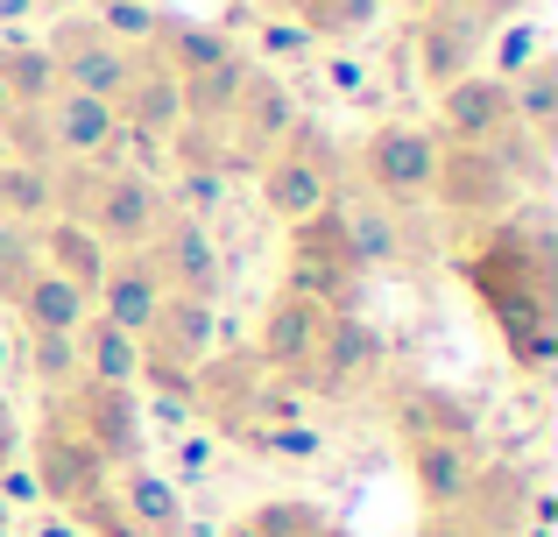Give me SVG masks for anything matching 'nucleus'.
<instances>
[{
  "instance_id": "22",
  "label": "nucleus",
  "mask_w": 558,
  "mask_h": 537,
  "mask_svg": "<svg viewBox=\"0 0 558 537\" xmlns=\"http://www.w3.org/2000/svg\"><path fill=\"white\" fill-rule=\"evenodd\" d=\"M531 496L537 488L517 467H474V488H466V502L452 516H466V524L488 530V537H517L523 516H531Z\"/></svg>"
},
{
  "instance_id": "23",
  "label": "nucleus",
  "mask_w": 558,
  "mask_h": 537,
  "mask_svg": "<svg viewBox=\"0 0 558 537\" xmlns=\"http://www.w3.org/2000/svg\"><path fill=\"white\" fill-rule=\"evenodd\" d=\"M107 488H113V502L142 524V537H178L184 530V496L156 467H142V460H135V467H113Z\"/></svg>"
},
{
  "instance_id": "32",
  "label": "nucleus",
  "mask_w": 558,
  "mask_h": 537,
  "mask_svg": "<svg viewBox=\"0 0 558 537\" xmlns=\"http://www.w3.org/2000/svg\"><path fill=\"white\" fill-rule=\"evenodd\" d=\"M0 85H8L14 107H43L57 93V64L43 42H0Z\"/></svg>"
},
{
  "instance_id": "36",
  "label": "nucleus",
  "mask_w": 558,
  "mask_h": 537,
  "mask_svg": "<svg viewBox=\"0 0 558 537\" xmlns=\"http://www.w3.org/2000/svg\"><path fill=\"white\" fill-rule=\"evenodd\" d=\"M22 354H28V375L43 382V396H64L78 382V332H22Z\"/></svg>"
},
{
  "instance_id": "13",
  "label": "nucleus",
  "mask_w": 558,
  "mask_h": 537,
  "mask_svg": "<svg viewBox=\"0 0 558 537\" xmlns=\"http://www.w3.org/2000/svg\"><path fill=\"white\" fill-rule=\"evenodd\" d=\"M262 382H269V368H262L247 346H219L213 361L191 368V417H205V425H219L227 439H241V431L255 425Z\"/></svg>"
},
{
  "instance_id": "14",
  "label": "nucleus",
  "mask_w": 558,
  "mask_h": 537,
  "mask_svg": "<svg viewBox=\"0 0 558 537\" xmlns=\"http://www.w3.org/2000/svg\"><path fill=\"white\" fill-rule=\"evenodd\" d=\"M488 36H495V28L481 22L474 8H460V0H446V8L417 14V78L432 85V93H446L452 78L481 71V57H488Z\"/></svg>"
},
{
  "instance_id": "41",
  "label": "nucleus",
  "mask_w": 558,
  "mask_h": 537,
  "mask_svg": "<svg viewBox=\"0 0 558 537\" xmlns=\"http://www.w3.org/2000/svg\"><path fill=\"white\" fill-rule=\"evenodd\" d=\"M488 50H495V78H517V71H531L537 57H545V28H531V22H509L502 36H488Z\"/></svg>"
},
{
  "instance_id": "40",
  "label": "nucleus",
  "mask_w": 558,
  "mask_h": 537,
  "mask_svg": "<svg viewBox=\"0 0 558 537\" xmlns=\"http://www.w3.org/2000/svg\"><path fill=\"white\" fill-rule=\"evenodd\" d=\"M71 524H78V537H142V524L113 502V488H93V496L78 502V510H64Z\"/></svg>"
},
{
  "instance_id": "53",
  "label": "nucleus",
  "mask_w": 558,
  "mask_h": 537,
  "mask_svg": "<svg viewBox=\"0 0 558 537\" xmlns=\"http://www.w3.org/2000/svg\"><path fill=\"white\" fill-rule=\"evenodd\" d=\"M0 537H14V524H8V510H0Z\"/></svg>"
},
{
  "instance_id": "49",
  "label": "nucleus",
  "mask_w": 558,
  "mask_h": 537,
  "mask_svg": "<svg viewBox=\"0 0 558 537\" xmlns=\"http://www.w3.org/2000/svg\"><path fill=\"white\" fill-rule=\"evenodd\" d=\"M28 537H78V524H71V516H43V524L28 530Z\"/></svg>"
},
{
  "instance_id": "5",
  "label": "nucleus",
  "mask_w": 558,
  "mask_h": 537,
  "mask_svg": "<svg viewBox=\"0 0 558 537\" xmlns=\"http://www.w3.org/2000/svg\"><path fill=\"white\" fill-rule=\"evenodd\" d=\"M255 184H262V206H269V220H283V227L312 220L318 206H332V198H340V142H332L326 127L298 121L269 156H262Z\"/></svg>"
},
{
  "instance_id": "55",
  "label": "nucleus",
  "mask_w": 558,
  "mask_h": 537,
  "mask_svg": "<svg viewBox=\"0 0 558 537\" xmlns=\"http://www.w3.org/2000/svg\"><path fill=\"white\" fill-rule=\"evenodd\" d=\"M318 537H347V530H332V524H326V530H318Z\"/></svg>"
},
{
  "instance_id": "38",
  "label": "nucleus",
  "mask_w": 558,
  "mask_h": 537,
  "mask_svg": "<svg viewBox=\"0 0 558 537\" xmlns=\"http://www.w3.org/2000/svg\"><path fill=\"white\" fill-rule=\"evenodd\" d=\"M93 22L107 28L113 42H128V50H149V42H156V22H163V14H156L149 0H99Z\"/></svg>"
},
{
  "instance_id": "20",
  "label": "nucleus",
  "mask_w": 558,
  "mask_h": 537,
  "mask_svg": "<svg viewBox=\"0 0 558 537\" xmlns=\"http://www.w3.org/2000/svg\"><path fill=\"white\" fill-rule=\"evenodd\" d=\"M156 304H163V283H156L149 255H107V276H99V290H93V318H107L128 340H142Z\"/></svg>"
},
{
  "instance_id": "6",
  "label": "nucleus",
  "mask_w": 558,
  "mask_h": 537,
  "mask_svg": "<svg viewBox=\"0 0 558 537\" xmlns=\"http://www.w3.org/2000/svg\"><path fill=\"white\" fill-rule=\"evenodd\" d=\"M354 170L361 184H368V198L381 206H417V198H432V178H438V135L417 121H381L361 135L354 149Z\"/></svg>"
},
{
  "instance_id": "8",
  "label": "nucleus",
  "mask_w": 558,
  "mask_h": 537,
  "mask_svg": "<svg viewBox=\"0 0 558 537\" xmlns=\"http://www.w3.org/2000/svg\"><path fill=\"white\" fill-rule=\"evenodd\" d=\"M57 411H64V425L78 431L99 460H107V474L142 460V389H113V382H85L78 375V382L57 396Z\"/></svg>"
},
{
  "instance_id": "37",
  "label": "nucleus",
  "mask_w": 558,
  "mask_h": 537,
  "mask_svg": "<svg viewBox=\"0 0 558 537\" xmlns=\"http://www.w3.org/2000/svg\"><path fill=\"white\" fill-rule=\"evenodd\" d=\"M170 212H184V220H213L219 206H227V170H198V163H178V178L163 184Z\"/></svg>"
},
{
  "instance_id": "51",
  "label": "nucleus",
  "mask_w": 558,
  "mask_h": 537,
  "mask_svg": "<svg viewBox=\"0 0 558 537\" xmlns=\"http://www.w3.org/2000/svg\"><path fill=\"white\" fill-rule=\"evenodd\" d=\"M8 113H14V99H8V85H0V121H8Z\"/></svg>"
},
{
  "instance_id": "33",
  "label": "nucleus",
  "mask_w": 558,
  "mask_h": 537,
  "mask_svg": "<svg viewBox=\"0 0 558 537\" xmlns=\"http://www.w3.org/2000/svg\"><path fill=\"white\" fill-rule=\"evenodd\" d=\"M375 14H381L375 0H290V22L312 42H354Z\"/></svg>"
},
{
  "instance_id": "43",
  "label": "nucleus",
  "mask_w": 558,
  "mask_h": 537,
  "mask_svg": "<svg viewBox=\"0 0 558 537\" xmlns=\"http://www.w3.org/2000/svg\"><path fill=\"white\" fill-rule=\"evenodd\" d=\"M0 510H43V488L36 474H28V460H14V467H0Z\"/></svg>"
},
{
  "instance_id": "54",
  "label": "nucleus",
  "mask_w": 558,
  "mask_h": 537,
  "mask_svg": "<svg viewBox=\"0 0 558 537\" xmlns=\"http://www.w3.org/2000/svg\"><path fill=\"white\" fill-rule=\"evenodd\" d=\"M227 537H255V530H247V524H233V530H227Z\"/></svg>"
},
{
  "instance_id": "27",
  "label": "nucleus",
  "mask_w": 558,
  "mask_h": 537,
  "mask_svg": "<svg viewBox=\"0 0 558 537\" xmlns=\"http://www.w3.org/2000/svg\"><path fill=\"white\" fill-rule=\"evenodd\" d=\"M149 50L163 57V64L178 71V78H198V71H213V64H227V57H241L227 28L178 22V14H163V22H156V42H149Z\"/></svg>"
},
{
  "instance_id": "12",
  "label": "nucleus",
  "mask_w": 558,
  "mask_h": 537,
  "mask_svg": "<svg viewBox=\"0 0 558 537\" xmlns=\"http://www.w3.org/2000/svg\"><path fill=\"white\" fill-rule=\"evenodd\" d=\"M22 460H28V474H36L43 502H57V510H78L93 488H107V460H99L93 446L64 425V411H57V403L43 411V425H36V439L22 446Z\"/></svg>"
},
{
  "instance_id": "42",
  "label": "nucleus",
  "mask_w": 558,
  "mask_h": 537,
  "mask_svg": "<svg viewBox=\"0 0 558 537\" xmlns=\"http://www.w3.org/2000/svg\"><path fill=\"white\" fill-rule=\"evenodd\" d=\"M247 530H255V537H318V530H326V516L304 510V502H269V510L247 516Z\"/></svg>"
},
{
  "instance_id": "10",
  "label": "nucleus",
  "mask_w": 558,
  "mask_h": 537,
  "mask_svg": "<svg viewBox=\"0 0 558 537\" xmlns=\"http://www.w3.org/2000/svg\"><path fill=\"white\" fill-rule=\"evenodd\" d=\"M50 64H57V85H71V93H93V99H121V85L135 78L142 50H128V42H113L107 28L93 22V14H71V22L50 28Z\"/></svg>"
},
{
  "instance_id": "31",
  "label": "nucleus",
  "mask_w": 558,
  "mask_h": 537,
  "mask_svg": "<svg viewBox=\"0 0 558 537\" xmlns=\"http://www.w3.org/2000/svg\"><path fill=\"white\" fill-rule=\"evenodd\" d=\"M340 220H347L354 255H361L368 269H381V263H396V255H403V212H396V206H381V198L347 206V198H340Z\"/></svg>"
},
{
  "instance_id": "50",
  "label": "nucleus",
  "mask_w": 558,
  "mask_h": 537,
  "mask_svg": "<svg viewBox=\"0 0 558 537\" xmlns=\"http://www.w3.org/2000/svg\"><path fill=\"white\" fill-rule=\"evenodd\" d=\"M178 446H184V453H178V460H184V474H198L205 460H213V453H205V439H178Z\"/></svg>"
},
{
  "instance_id": "1",
  "label": "nucleus",
  "mask_w": 558,
  "mask_h": 537,
  "mask_svg": "<svg viewBox=\"0 0 558 537\" xmlns=\"http://www.w3.org/2000/svg\"><path fill=\"white\" fill-rule=\"evenodd\" d=\"M460 276L488 304L509 361L523 375H545L558 361V248L545 227L523 220H488L481 241L460 255Z\"/></svg>"
},
{
  "instance_id": "9",
  "label": "nucleus",
  "mask_w": 558,
  "mask_h": 537,
  "mask_svg": "<svg viewBox=\"0 0 558 537\" xmlns=\"http://www.w3.org/2000/svg\"><path fill=\"white\" fill-rule=\"evenodd\" d=\"M142 255H149L163 297H198V304L227 297V248L213 241V227H205V220L170 212V220L149 234V248H142Z\"/></svg>"
},
{
  "instance_id": "18",
  "label": "nucleus",
  "mask_w": 558,
  "mask_h": 537,
  "mask_svg": "<svg viewBox=\"0 0 558 537\" xmlns=\"http://www.w3.org/2000/svg\"><path fill=\"white\" fill-rule=\"evenodd\" d=\"M113 113H121V127H128V142H142V149H156V142H170L184 127V85H178V71L163 64L156 50H142V64H135V78L121 85V99H113Z\"/></svg>"
},
{
  "instance_id": "26",
  "label": "nucleus",
  "mask_w": 558,
  "mask_h": 537,
  "mask_svg": "<svg viewBox=\"0 0 558 537\" xmlns=\"http://www.w3.org/2000/svg\"><path fill=\"white\" fill-rule=\"evenodd\" d=\"M78 375L85 382H113V389H142V340H128L107 318L78 326Z\"/></svg>"
},
{
  "instance_id": "3",
  "label": "nucleus",
  "mask_w": 558,
  "mask_h": 537,
  "mask_svg": "<svg viewBox=\"0 0 558 537\" xmlns=\"http://www.w3.org/2000/svg\"><path fill=\"white\" fill-rule=\"evenodd\" d=\"M537 149L545 142L523 135V127H502L495 142H438V178H432V198L460 220H509L517 192L537 178Z\"/></svg>"
},
{
  "instance_id": "45",
  "label": "nucleus",
  "mask_w": 558,
  "mask_h": 537,
  "mask_svg": "<svg viewBox=\"0 0 558 537\" xmlns=\"http://www.w3.org/2000/svg\"><path fill=\"white\" fill-rule=\"evenodd\" d=\"M14 460H22V425H14L8 396H0V467H14Z\"/></svg>"
},
{
  "instance_id": "35",
  "label": "nucleus",
  "mask_w": 558,
  "mask_h": 537,
  "mask_svg": "<svg viewBox=\"0 0 558 537\" xmlns=\"http://www.w3.org/2000/svg\"><path fill=\"white\" fill-rule=\"evenodd\" d=\"M241 446L262 453V460H283V467H312V460H326V431L304 425V417H298V425H247Z\"/></svg>"
},
{
  "instance_id": "48",
  "label": "nucleus",
  "mask_w": 558,
  "mask_h": 537,
  "mask_svg": "<svg viewBox=\"0 0 558 537\" xmlns=\"http://www.w3.org/2000/svg\"><path fill=\"white\" fill-rule=\"evenodd\" d=\"M424 537H488V530H474V524H466V516H446V524H432Z\"/></svg>"
},
{
  "instance_id": "11",
  "label": "nucleus",
  "mask_w": 558,
  "mask_h": 537,
  "mask_svg": "<svg viewBox=\"0 0 558 537\" xmlns=\"http://www.w3.org/2000/svg\"><path fill=\"white\" fill-rule=\"evenodd\" d=\"M298 121H304V113H298V93H290L276 71H247L233 113L219 121V142H227V178H233V170H262V156H269Z\"/></svg>"
},
{
  "instance_id": "16",
  "label": "nucleus",
  "mask_w": 558,
  "mask_h": 537,
  "mask_svg": "<svg viewBox=\"0 0 558 537\" xmlns=\"http://www.w3.org/2000/svg\"><path fill=\"white\" fill-rule=\"evenodd\" d=\"M375 361H381V340H375L368 318H361V312H332L326 332H318V354L304 361V375L290 389H312V396H347V389H354Z\"/></svg>"
},
{
  "instance_id": "44",
  "label": "nucleus",
  "mask_w": 558,
  "mask_h": 537,
  "mask_svg": "<svg viewBox=\"0 0 558 537\" xmlns=\"http://www.w3.org/2000/svg\"><path fill=\"white\" fill-rule=\"evenodd\" d=\"M262 50H269V57H312V36H304V28L298 22H262Z\"/></svg>"
},
{
  "instance_id": "46",
  "label": "nucleus",
  "mask_w": 558,
  "mask_h": 537,
  "mask_svg": "<svg viewBox=\"0 0 558 537\" xmlns=\"http://www.w3.org/2000/svg\"><path fill=\"white\" fill-rule=\"evenodd\" d=\"M460 8H474V14H481V22H488V28H495V22H509V14H517V8H523V0H460Z\"/></svg>"
},
{
  "instance_id": "29",
  "label": "nucleus",
  "mask_w": 558,
  "mask_h": 537,
  "mask_svg": "<svg viewBox=\"0 0 558 537\" xmlns=\"http://www.w3.org/2000/svg\"><path fill=\"white\" fill-rule=\"evenodd\" d=\"M509 121L523 127V135H537V142H551V127H558V57L545 50L531 71H517L509 78Z\"/></svg>"
},
{
  "instance_id": "28",
  "label": "nucleus",
  "mask_w": 558,
  "mask_h": 537,
  "mask_svg": "<svg viewBox=\"0 0 558 537\" xmlns=\"http://www.w3.org/2000/svg\"><path fill=\"white\" fill-rule=\"evenodd\" d=\"M57 212V170L0 156V227H36Z\"/></svg>"
},
{
  "instance_id": "17",
  "label": "nucleus",
  "mask_w": 558,
  "mask_h": 537,
  "mask_svg": "<svg viewBox=\"0 0 558 537\" xmlns=\"http://www.w3.org/2000/svg\"><path fill=\"white\" fill-rule=\"evenodd\" d=\"M326 318H332V312H318L312 297H298V290H276V297L262 304V332H255V346H247V354H255L269 375L298 382L304 361L318 354V332H326Z\"/></svg>"
},
{
  "instance_id": "30",
  "label": "nucleus",
  "mask_w": 558,
  "mask_h": 537,
  "mask_svg": "<svg viewBox=\"0 0 558 537\" xmlns=\"http://www.w3.org/2000/svg\"><path fill=\"white\" fill-rule=\"evenodd\" d=\"M247 57H227V64H213V71H198V78H178L184 85V121H198V127H219L233 113V99H241V85H247Z\"/></svg>"
},
{
  "instance_id": "15",
  "label": "nucleus",
  "mask_w": 558,
  "mask_h": 537,
  "mask_svg": "<svg viewBox=\"0 0 558 537\" xmlns=\"http://www.w3.org/2000/svg\"><path fill=\"white\" fill-rule=\"evenodd\" d=\"M227 346V312L219 304H198V297H163L142 332V361H163V368H198Z\"/></svg>"
},
{
  "instance_id": "19",
  "label": "nucleus",
  "mask_w": 558,
  "mask_h": 537,
  "mask_svg": "<svg viewBox=\"0 0 558 537\" xmlns=\"http://www.w3.org/2000/svg\"><path fill=\"white\" fill-rule=\"evenodd\" d=\"M432 135L438 142H495L509 121V85L495 78V71H466V78H452L446 93H432Z\"/></svg>"
},
{
  "instance_id": "21",
  "label": "nucleus",
  "mask_w": 558,
  "mask_h": 537,
  "mask_svg": "<svg viewBox=\"0 0 558 537\" xmlns=\"http://www.w3.org/2000/svg\"><path fill=\"white\" fill-rule=\"evenodd\" d=\"M474 439H410V481L438 516H452L474 488Z\"/></svg>"
},
{
  "instance_id": "47",
  "label": "nucleus",
  "mask_w": 558,
  "mask_h": 537,
  "mask_svg": "<svg viewBox=\"0 0 558 537\" xmlns=\"http://www.w3.org/2000/svg\"><path fill=\"white\" fill-rule=\"evenodd\" d=\"M326 78L340 85V93H354V85H361V64H354V57H332V64H326Z\"/></svg>"
},
{
  "instance_id": "39",
  "label": "nucleus",
  "mask_w": 558,
  "mask_h": 537,
  "mask_svg": "<svg viewBox=\"0 0 558 537\" xmlns=\"http://www.w3.org/2000/svg\"><path fill=\"white\" fill-rule=\"evenodd\" d=\"M43 269L36 255V227H0V304L22 297V283Z\"/></svg>"
},
{
  "instance_id": "24",
  "label": "nucleus",
  "mask_w": 558,
  "mask_h": 537,
  "mask_svg": "<svg viewBox=\"0 0 558 537\" xmlns=\"http://www.w3.org/2000/svg\"><path fill=\"white\" fill-rule=\"evenodd\" d=\"M36 255H43V269L64 276V283H78L85 297H93L99 276H107V248H99L78 220H57V212H50V220H36Z\"/></svg>"
},
{
  "instance_id": "25",
  "label": "nucleus",
  "mask_w": 558,
  "mask_h": 537,
  "mask_svg": "<svg viewBox=\"0 0 558 537\" xmlns=\"http://www.w3.org/2000/svg\"><path fill=\"white\" fill-rule=\"evenodd\" d=\"M14 318H22V332H78L85 318H93V297H85L78 283H64V276H50V269H36L22 283V297L8 304Z\"/></svg>"
},
{
  "instance_id": "7",
  "label": "nucleus",
  "mask_w": 558,
  "mask_h": 537,
  "mask_svg": "<svg viewBox=\"0 0 558 537\" xmlns=\"http://www.w3.org/2000/svg\"><path fill=\"white\" fill-rule=\"evenodd\" d=\"M36 127H43L50 170H64V163H121V149H128V127H121V113H113V99L71 93V85H57V93L36 107Z\"/></svg>"
},
{
  "instance_id": "34",
  "label": "nucleus",
  "mask_w": 558,
  "mask_h": 537,
  "mask_svg": "<svg viewBox=\"0 0 558 537\" xmlns=\"http://www.w3.org/2000/svg\"><path fill=\"white\" fill-rule=\"evenodd\" d=\"M403 439H474V417L446 389H410L403 396Z\"/></svg>"
},
{
  "instance_id": "4",
  "label": "nucleus",
  "mask_w": 558,
  "mask_h": 537,
  "mask_svg": "<svg viewBox=\"0 0 558 537\" xmlns=\"http://www.w3.org/2000/svg\"><path fill=\"white\" fill-rule=\"evenodd\" d=\"M283 290L312 297L318 312H361V290H368V263L354 255V234H347V220H340V198H332V206H318L312 220L290 227Z\"/></svg>"
},
{
  "instance_id": "52",
  "label": "nucleus",
  "mask_w": 558,
  "mask_h": 537,
  "mask_svg": "<svg viewBox=\"0 0 558 537\" xmlns=\"http://www.w3.org/2000/svg\"><path fill=\"white\" fill-rule=\"evenodd\" d=\"M410 8H417V14H432V8H446V0H410Z\"/></svg>"
},
{
  "instance_id": "2",
  "label": "nucleus",
  "mask_w": 558,
  "mask_h": 537,
  "mask_svg": "<svg viewBox=\"0 0 558 537\" xmlns=\"http://www.w3.org/2000/svg\"><path fill=\"white\" fill-rule=\"evenodd\" d=\"M57 220H78L107 255H142L170 220V198L135 163H64L57 170Z\"/></svg>"
}]
</instances>
